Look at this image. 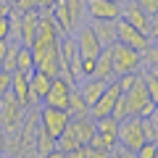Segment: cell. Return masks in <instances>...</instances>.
<instances>
[{"instance_id": "cell-1", "label": "cell", "mask_w": 158, "mask_h": 158, "mask_svg": "<svg viewBox=\"0 0 158 158\" xmlns=\"http://www.w3.org/2000/svg\"><path fill=\"white\" fill-rule=\"evenodd\" d=\"M118 145L127 148L132 156H137L142 142H148V135H145V127H142V118L140 116H127L118 121Z\"/></svg>"}, {"instance_id": "cell-2", "label": "cell", "mask_w": 158, "mask_h": 158, "mask_svg": "<svg viewBox=\"0 0 158 158\" xmlns=\"http://www.w3.org/2000/svg\"><path fill=\"white\" fill-rule=\"evenodd\" d=\"M124 100H127V113H129V116L145 118V116H150V113H156V100L150 98V92H148V87H145L142 79H137L135 87L124 92Z\"/></svg>"}, {"instance_id": "cell-3", "label": "cell", "mask_w": 158, "mask_h": 158, "mask_svg": "<svg viewBox=\"0 0 158 158\" xmlns=\"http://www.w3.org/2000/svg\"><path fill=\"white\" fill-rule=\"evenodd\" d=\"M118 19H124L127 24H132L135 29H140V32L148 34V37H156V29H158L156 16H150L148 11H142L135 0H124V3H121V13H118Z\"/></svg>"}, {"instance_id": "cell-4", "label": "cell", "mask_w": 158, "mask_h": 158, "mask_svg": "<svg viewBox=\"0 0 158 158\" xmlns=\"http://www.w3.org/2000/svg\"><path fill=\"white\" fill-rule=\"evenodd\" d=\"M111 61H113V74L121 77V74H135L140 71V53L132 50L129 45H121V42H113L111 48Z\"/></svg>"}, {"instance_id": "cell-5", "label": "cell", "mask_w": 158, "mask_h": 158, "mask_svg": "<svg viewBox=\"0 0 158 158\" xmlns=\"http://www.w3.org/2000/svg\"><path fill=\"white\" fill-rule=\"evenodd\" d=\"M27 113V108L13 98V92H6L0 98V129L3 132H16L21 127V118Z\"/></svg>"}, {"instance_id": "cell-6", "label": "cell", "mask_w": 158, "mask_h": 158, "mask_svg": "<svg viewBox=\"0 0 158 158\" xmlns=\"http://www.w3.org/2000/svg\"><path fill=\"white\" fill-rule=\"evenodd\" d=\"M74 82L66 77V74H58V77H53L50 87H48L45 98H42V106H53V108H66L69 106V95H71L74 90Z\"/></svg>"}, {"instance_id": "cell-7", "label": "cell", "mask_w": 158, "mask_h": 158, "mask_svg": "<svg viewBox=\"0 0 158 158\" xmlns=\"http://www.w3.org/2000/svg\"><path fill=\"white\" fill-rule=\"evenodd\" d=\"M69 121H71V116H69L66 108H53V106H42V103H40V127H42L48 135L58 137L69 127Z\"/></svg>"}, {"instance_id": "cell-8", "label": "cell", "mask_w": 158, "mask_h": 158, "mask_svg": "<svg viewBox=\"0 0 158 158\" xmlns=\"http://www.w3.org/2000/svg\"><path fill=\"white\" fill-rule=\"evenodd\" d=\"M116 42H121V45H129L132 50L142 53L150 42H156L153 37H148V34H142L140 29H135L132 24H127L124 19H116Z\"/></svg>"}, {"instance_id": "cell-9", "label": "cell", "mask_w": 158, "mask_h": 158, "mask_svg": "<svg viewBox=\"0 0 158 158\" xmlns=\"http://www.w3.org/2000/svg\"><path fill=\"white\" fill-rule=\"evenodd\" d=\"M121 95V90H118L116 79H111L106 85V90L100 92V98H98L95 103L90 106V118H103V116H111L113 106H116V98Z\"/></svg>"}, {"instance_id": "cell-10", "label": "cell", "mask_w": 158, "mask_h": 158, "mask_svg": "<svg viewBox=\"0 0 158 158\" xmlns=\"http://www.w3.org/2000/svg\"><path fill=\"white\" fill-rule=\"evenodd\" d=\"M85 11H87V21H95V19L116 21L121 13V3H116V0H85Z\"/></svg>"}, {"instance_id": "cell-11", "label": "cell", "mask_w": 158, "mask_h": 158, "mask_svg": "<svg viewBox=\"0 0 158 158\" xmlns=\"http://www.w3.org/2000/svg\"><path fill=\"white\" fill-rule=\"evenodd\" d=\"M74 40H77L79 56H85V58H98V53L103 50L100 42H98V37H95V32L90 29V24H82V27L74 32Z\"/></svg>"}, {"instance_id": "cell-12", "label": "cell", "mask_w": 158, "mask_h": 158, "mask_svg": "<svg viewBox=\"0 0 158 158\" xmlns=\"http://www.w3.org/2000/svg\"><path fill=\"white\" fill-rule=\"evenodd\" d=\"M50 82H53V77L45 74V71H40V69H34V71L29 74V103H32V106H40V103H42Z\"/></svg>"}, {"instance_id": "cell-13", "label": "cell", "mask_w": 158, "mask_h": 158, "mask_svg": "<svg viewBox=\"0 0 158 158\" xmlns=\"http://www.w3.org/2000/svg\"><path fill=\"white\" fill-rule=\"evenodd\" d=\"M40 16H42V11H37V8L21 11V34H19V42L21 45H29L34 40V34L40 29Z\"/></svg>"}, {"instance_id": "cell-14", "label": "cell", "mask_w": 158, "mask_h": 158, "mask_svg": "<svg viewBox=\"0 0 158 158\" xmlns=\"http://www.w3.org/2000/svg\"><path fill=\"white\" fill-rule=\"evenodd\" d=\"M90 29L95 32L100 48H111L116 42V21H108V19H95V21H87Z\"/></svg>"}, {"instance_id": "cell-15", "label": "cell", "mask_w": 158, "mask_h": 158, "mask_svg": "<svg viewBox=\"0 0 158 158\" xmlns=\"http://www.w3.org/2000/svg\"><path fill=\"white\" fill-rule=\"evenodd\" d=\"M66 129L77 137L79 145H87V142H90V137L95 135V121H92L90 116H79V118H71V121H69Z\"/></svg>"}, {"instance_id": "cell-16", "label": "cell", "mask_w": 158, "mask_h": 158, "mask_svg": "<svg viewBox=\"0 0 158 158\" xmlns=\"http://www.w3.org/2000/svg\"><path fill=\"white\" fill-rule=\"evenodd\" d=\"M87 145H90L92 156H111L113 148L118 145V137L116 135H106V132H95Z\"/></svg>"}, {"instance_id": "cell-17", "label": "cell", "mask_w": 158, "mask_h": 158, "mask_svg": "<svg viewBox=\"0 0 158 158\" xmlns=\"http://www.w3.org/2000/svg\"><path fill=\"white\" fill-rule=\"evenodd\" d=\"M106 85H108L106 79H98V77H85L82 82H79V87H77V90H79V95H82V98L87 100V106H92V103H95L98 98H100V92L106 90Z\"/></svg>"}, {"instance_id": "cell-18", "label": "cell", "mask_w": 158, "mask_h": 158, "mask_svg": "<svg viewBox=\"0 0 158 158\" xmlns=\"http://www.w3.org/2000/svg\"><path fill=\"white\" fill-rule=\"evenodd\" d=\"M11 92H13V98H16L24 108L32 106V103H29V74L13 71V77H11Z\"/></svg>"}, {"instance_id": "cell-19", "label": "cell", "mask_w": 158, "mask_h": 158, "mask_svg": "<svg viewBox=\"0 0 158 158\" xmlns=\"http://www.w3.org/2000/svg\"><path fill=\"white\" fill-rule=\"evenodd\" d=\"M92 77L106 79V82L116 79V74H113V61H111V50H108V48H103V50L98 53V58H95V74H92Z\"/></svg>"}, {"instance_id": "cell-20", "label": "cell", "mask_w": 158, "mask_h": 158, "mask_svg": "<svg viewBox=\"0 0 158 158\" xmlns=\"http://www.w3.org/2000/svg\"><path fill=\"white\" fill-rule=\"evenodd\" d=\"M69 11V21H71V34L77 32L82 24H87V11H85V0H63Z\"/></svg>"}, {"instance_id": "cell-21", "label": "cell", "mask_w": 158, "mask_h": 158, "mask_svg": "<svg viewBox=\"0 0 158 158\" xmlns=\"http://www.w3.org/2000/svg\"><path fill=\"white\" fill-rule=\"evenodd\" d=\"M34 156H56V137L48 135L42 127L37 129V140H34Z\"/></svg>"}, {"instance_id": "cell-22", "label": "cell", "mask_w": 158, "mask_h": 158, "mask_svg": "<svg viewBox=\"0 0 158 158\" xmlns=\"http://www.w3.org/2000/svg\"><path fill=\"white\" fill-rule=\"evenodd\" d=\"M13 71H24V74L34 71V56H32V48L29 45H19L16 61H13Z\"/></svg>"}, {"instance_id": "cell-23", "label": "cell", "mask_w": 158, "mask_h": 158, "mask_svg": "<svg viewBox=\"0 0 158 158\" xmlns=\"http://www.w3.org/2000/svg\"><path fill=\"white\" fill-rule=\"evenodd\" d=\"M69 116L71 118H79V116H90V106H87V100L82 95H79V90L74 87L71 95H69V106H66Z\"/></svg>"}, {"instance_id": "cell-24", "label": "cell", "mask_w": 158, "mask_h": 158, "mask_svg": "<svg viewBox=\"0 0 158 158\" xmlns=\"http://www.w3.org/2000/svg\"><path fill=\"white\" fill-rule=\"evenodd\" d=\"M142 127H145L148 140L158 142V116H156V113H150V116H145V118H142Z\"/></svg>"}, {"instance_id": "cell-25", "label": "cell", "mask_w": 158, "mask_h": 158, "mask_svg": "<svg viewBox=\"0 0 158 158\" xmlns=\"http://www.w3.org/2000/svg\"><path fill=\"white\" fill-rule=\"evenodd\" d=\"M137 79H140V74H121V77H116V85H118V90L121 92H127V90H132V87H135V82Z\"/></svg>"}, {"instance_id": "cell-26", "label": "cell", "mask_w": 158, "mask_h": 158, "mask_svg": "<svg viewBox=\"0 0 158 158\" xmlns=\"http://www.w3.org/2000/svg\"><path fill=\"white\" fill-rule=\"evenodd\" d=\"M156 156H158V145H156L153 140L142 142L140 150H137V158H156Z\"/></svg>"}, {"instance_id": "cell-27", "label": "cell", "mask_w": 158, "mask_h": 158, "mask_svg": "<svg viewBox=\"0 0 158 158\" xmlns=\"http://www.w3.org/2000/svg\"><path fill=\"white\" fill-rule=\"evenodd\" d=\"M11 77H13V71L0 69V98L6 95V92H11Z\"/></svg>"}, {"instance_id": "cell-28", "label": "cell", "mask_w": 158, "mask_h": 158, "mask_svg": "<svg viewBox=\"0 0 158 158\" xmlns=\"http://www.w3.org/2000/svg\"><path fill=\"white\" fill-rule=\"evenodd\" d=\"M135 3L142 8V11H148L150 16H156V13H158V0H135Z\"/></svg>"}, {"instance_id": "cell-29", "label": "cell", "mask_w": 158, "mask_h": 158, "mask_svg": "<svg viewBox=\"0 0 158 158\" xmlns=\"http://www.w3.org/2000/svg\"><path fill=\"white\" fill-rule=\"evenodd\" d=\"M0 40H8V13L0 16Z\"/></svg>"}, {"instance_id": "cell-30", "label": "cell", "mask_w": 158, "mask_h": 158, "mask_svg": "<svg viewBox=\"0 0 158 158\" xmlns=\"http://www.w3.org/2000/svg\"><path fill=\"white\" fill-rule=\"evenodd\" d=\"M34 3H37V11H50L56 0H34Z\"/></svg>"}, {"instance_id": "cell-31", "label": "cell", "mask_w": 158, "mask_h": 158, "mask_svg": "<svg viewBox=\"0 0 158 158\" xmlns=\"http://www.w3.org/2000/svg\"><path fill=\"white\" fill-rule=\"evenodd\" d=\"M0 156H6V132L0 129Z\"/></svg>"}, {"instance_id": "cell-32", "label": "cell", "mask_w": 158, "mask_h": 158, "mask_svg": "<svg viewBox=\"0 0 158 158\" xmlns=\"http://www.w3.org/2000/svg\"><path fill=\"white\" fill-rule=\"evenodd\" d=\"M8 11H11V6H8L6 0H0V16H6V13H8Z\"/></svg>"}, {"instance_id": "cell-33", "label": "cell", "mask_w": 158, "mask_h": 158, "mask_svg": "<svg viewBox=\"0 0 158 158\" xmlns=\"http://www.w3.org/2000/svg\"><path fill=\"white\" fill-rule=\"evenodd\" d=\"M116 3H124V0H116Z\"/></svg>"}]
</instances>
